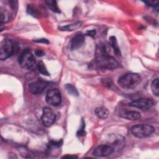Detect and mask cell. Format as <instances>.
Returning a JSON list of instances; mask_svg holds the SVG:
<instances>
[{
	"instance_id": "16",
	"label": "cell",
	"mask_w": 159,
	"mask_h": 159,
	"mask_svg": "<svg viewBox=\"0 0 159 159\" xmlns=\"http://www.w3.org/2000/svg\"><path fill=\"white\" fill-rule=\"evenodd\" d=\"M81 26V22H76L74 24H69V25H67L65 26L60 27L59 28V29L61 30H63V31H73L76 29H78Z\"/></svg>"
},
{
	"instance_id": "24",
	"label": "cell",
	"mask_w": 159,
	"mask_h": 159,
	"mask_svg": "<svg viewBox=\"0 0 159 159\" xmlns=\"http://www.w3.org/2000/svg\"><path fill=\"white\" fill-rule=\"evenodd\" d=\"M144 2L149 6H152V7H155V6H157L158 4V1H144Z\"/></svg>"
},
{
	"instance_id": "30",
	"label": "cell",
	"mask_w": 159,
	"mask_h": 159,
	"mask_svg": "<svg viewBox=\"0 0 159 159\" xmlns=\"http://www.w3.org/2000/svg\"><path fill=\"white\" fill-rule=\"evenodd\" d=\"M77 157H76V156H71V155H66V156H64V157H63V158H76Z\"/></svg>"
},
{
	"instance_id": "15",
	"label": "cell",
	"mask_w": 159,
	"mask_h": 159,
	"mask_svg": "<svg viewBox=\"0 0 159 159\" xmlns=\"http://www.w3.org/2000/svg\"><path fill=\"white\" fill-rule=\"evenodd\" d=\"M109 42H110V44H111V47H112V48L114 50V52L116 53V55H118V56H120L121 55V53H120V48H119L118 43H117L116 37L115 36L110 37Z\"/></svg>"
},
{
	"instance_id": "28",
	"label": "cell",
	"mask_w": 159,
	"mask_h": 159,
	"mask_svg": "<svg viewBox=\"0 0 159 159\" xmlns=\"http://www.w3.org/2000/svg\"><path fill=\"white\" fill-rule=\"evenodd\" d=\"M96 30H88V31H87V32H86V35H89V36H90V37H94L95 36V35H96Z\"/></svg>"
},
{
	"instance_id": "4",
	"label": "cell",
	"mask_w": 159,
	"mask_h": 159,
	"mask_svg": "<svg viewBox=\"0 0 159 159\" xmlns=\"http://www.w3.org/2000/svg\"><path fill=\"white\" fill-rule=\"evenodd\" d=\"M130 131L135 137L143 139L151 136L155 132V128L147 124H138L132 127Z\"/></svg>"
},
{
	"instance_id": "12",
	"label": "cell",
	"mask_w": 159,
	"mask_h": 159,
	"mask_svg": "<svg viewBox=\"0 0 159 159\" xmlns=\"http://www.w3.org/2000/svg\"><path fill=\"white\" fill-rule=\"evenodd\" d=\"M84 42V37L83 34L76 35L71 40V49L72 50L80 48Z\"/></svg>"
},
{
	"instance_id": "22",
	"label": "cell",
	"mask_w": 159,
	"mask_h": 159,
	"mask_svg": "<svg viewBox=\"0 0 159 159\" xmlns=\"http://www.w3.org/2000/svg\"><path fill=\"white\" fill-rule=\"evenodd\" d=\"M84 128H85V123L84 122L83 120H82V124H81V126L80 127V129L78 130V131L77 132L76 134L77 136H84L86 134L85 130H84Z\"/></svg>"
},
{
	"instance_id": "3",
	"label": "cell",
	"mask_w": 159,
	"mask_h": 159,
	"mask_svg": "<svg viewBox=\"0 0 159 159\" xmlns=\"http://www.w3.org/2000/svg\"><path fill=\"white\" fill-rule=\"evenodd\" d=\"M19 65L23 68L28 70H35L37 68L35 58L32 52L28 50H24L19 57Z\"/></svg>"
},
{
	"instance_id": "26",
	"label": "cell",
	"mask_w": 159,
	"mask_h": 159,
	"mask_svg": "<svg viewBox=\"0 0 159 159\" xmlns=\"http://www.w3.org/2000/svg\"><path fill=\"white\" fill-rule=\"evenodd\" d=\"M103 81H104V83H103L104 85H105L109 88H110L112 85V81L109 79H104Z\"/></svg>"
},
{
	"instance_id": "19",
	"label": "cell",
	"mask_w": 159,
	"mask_h": 159,
	"mask_svg": "<svg viewBox=\"0 0 159 159\" xmlns=\"http://www.w3.org/2000/svg\"><path fill=\"white\" fill-rule=\"evenodd\" d=\"M65 88L66 91L68 92V93L70 94V95L73 96H78V90L71 84H66L65 86Z\"/></svg>"
},
{
	"instance_id": "10",
	"label": "cell",
	"mask_w": 159,
	"mask_h": 159,
	"mask_svg": "<svg viewBox=\"0 0 159 159\" xmlns=\"http://www.w3.org/2000/svg\"><path fill=\"white\" fill-rule=\"evenodd\" d=\"M115 152L114 149L109 144L101 145L96 147L93 152V154L95 157H107L111 155Z\"/></svg>"
},
{
	"instance_id": "1",
	"label": "cell",
	"mask_w": 159,
	"mask_h": 159,
	"mask_svg": "<svg viewBox=\"0 0 159 159\" xmlns=\"http://www.w3.org/2000/svg\"><path fill=\"white\" fill-rule=\"evenodd\" d=\"M93 65L100 69L108 70H114L119 66L118 62L106 53L105 46L103 45L97 47Z\"/></svg>"
},
{
	"instance_id": "2",
	"label": "cell",
	"mask_w": 159,
	"mask_h": 159,
	"mask_svg": "<svg viewBox=\"0 0 159 159\" xmlns=\"http://www.w3.org/2000/svg\"><path fill=\"white\" fill-rule=\"evenodd\" d=\"M141 76L135 73H129L121 76L118 80L119 86L124 89H134L141 82Z\"/></svg>"
},
{
	"instance_id": "17",
	"label": "cell",
	"mask_w": 159,
	"mask_h": 159,
	"mask_svg": "<svg viewBox=\"0 0 159 159\" xmlns=\"http://www.w3.org/2000/svg\"><path fill=\"white\" fill-rule=\"evenodd\" d=\"M0 20H1V23H7V22H9L11 19V14L6 11V10H3L2 8L1 9V12H0Z\"/></svg>"
},
{
	"instance_id": "27",
	"label": "cell",
	"mask_w": 159,
	"mask_h": 159,
	"mask_svg": "<svg viewBox=\"0 0 159 159\" xmlns=\"http://www.w3.org/2000/svg\"><path fill=\"white\" fill-rule=\"evenodd\" d=\"M35 55H37V57H42V56H43V55H45V52H44L43 50H42L38 49V50H35Z\"/></svg>"
},
{
	"instance_id": "21",
	"label": "cell",
	"mask_w": 159,
	"mask_h": 159,
	"mask_svg": "<svg viewBox=\"0 0 159 159\" xmlns=\"http://www.w3.org/2000/svg\"><path fill=\"white\" fill-rule=\"evenodd\" d=\"M46 3L47 4L49 8L53 11L55 12L60 13V10L57 5V2L55 1H46Z\"/></svg>"
},
{
	"instance_id": "25",
	"label": "cell",
	"mask_w": 159,
	"mask_h": 159,
	"mask_svg": "<svg viewBox=\"0 0 159 159\" xmlns=\"http://www.w3.org/2000/svg\"><path fill=\"white\" fill-rule=\"evenodd\" d=\"M35 42L37 43H45V44H48L49 42L47 39H35L34 40Z\"/></svg>"
},
{
	"instance_id": "11",
	"label": "cell",
	"mask_w": 159,
	"mask_h": 159,
	"mask_svg": "<svg viewBox=\"0 0 159 159\" xmlns=\"http://www.w3.org/2000/svg\"><path fill=\"white\" fill-rule=\"evenodd\" d=\"M112 140H111L110 145L114 150H120L124 147L125 145L124 138L120 135H112Z\"/></svg>"
},
{
	"instance_id": "5",
	"label": "cell",
	"mask_w": 159,
	"mask_h": 159,
	"mask_svg": "<svg viewBox=\"0 0 159 159\" xmlns=\"http://www.w3.org/2000/svg\"><path fill=\"white\" fill-rule=\"evenodd\" d=\"M14 52V45L9 39H5L1 42L0 45V59L6 60L9 58Z\"/></svg>"
},
{
	"instance_id": "23",
	"label": "cell",
	"mask_w": 159,
	"mask_h": 159,
	"mask_svg": "<svg viewBox=\"0 0 159 159\" xmlns=\"http://www.w3.org/2000/svg\"><path fill=\"white\" fill-rule=\"evenodd\" d=\"M27 12L35 17H37L38 16V13H37V11H35V9H34V7H32V6H29L27 7Z\"/></svg>"
},
{
	"instance_id": "20",
	"label": "cell",
	"mask_w": 159,
	"mask_h": 159,
	"mask_svg": "<svg viewBox=\"0 0 159 159\" xmlns=\"http://www.w3.org/2000/svg\"><path fill=\"white\" fill-rule=\"evenodd\" d=\"M37 68L39 71V72L40 73H42V75H45V76H49L50 73L48 71L44 63L42 61H40L38 63H37Z\"/></svg>"
},
{
	"instance_id": "6",
	"label": "cell",
	"mask_w": 159,
	"mask_h": 159,
	"mask_svg": "<svg viewBox=\"0 0 159 159\" xmlns=\"http://www.w3.org/2000/svg\"><path fill=\"white\" fill-rule=\"evenodd\" d=\"M56 114L53 110L48 107L43 109L41 120L45 127H50L55 121Z\"/></svg>"
},
{
	"instance_id": "18",
	"label": "cell",
	"mask_w": 159,
	"mask_h": 159,
	"mask_svg": "<svg viewBox=\"0 0 159 159\" xmlns=\"http://www.w3.org/2000/svg\"><path fill=\"white\" fill-rule=\"evenodd\" d=\"M151 89L152 93L156 96L159 95V80L158 78H156L153 80L151 83Z\"/></svg>"
},
{
	"instance_id": "14",
	"label": "cell",
	"mask_w": 159,
	"mask_h": 159,
	"mask_svg": "<svg viewBox=\"0 0 159 159\" xmlns=\"http://www.w3.org/2000/svg\"><path fill=\"white\" fill-rule=\"evenodd\" d=\"M96 116L100 119H106L107 118L109 114V112L106 107H98L95 109L94 111Z\"/></svg>"
},
{
	"instance_id": "13",
	"label": "cell",
	"mask_w": 159,
	"mask_h": 159,
	"mask_svg": "<svg viewBox=\"0 0 159 159\" xmlns=\"http://www.w3.org/2000/svg\"><path fill=\"white\" fill-rule=\"evenodd\" d=\"M120 116L122 118L130 120H137L141 118V115L139 112L134 111H127L122 112Z\"/></svg>"
},
{
	"instance_id": "8",
	"label": "cell",
	"mask_w": 159,
	"mask_h": 159,
	"mask_svg": "<svg viewBox=\"0 0 159 159\" xmlns=\"http://www.w3.org/2000/svg\"><path fill=\"white\" fill-rule=\"evenodd\" d=\"M48 84V83L47 81L43 80H38L29 84V89L32 94L38 95L43 91Z\"/></svg>"
},
{
	"instance_id": "29",
	"label": "cell",
	"mask_w": 159,
	"mask_h": 159,
	"mask_svg": "<svg viewBox=\"0 0 159 159\" xmlns=\"http://www.w3.org/2000/svg\"><path fill=\"white\" fill-rule=\"evenodd\" d=\"M9 4H10V6L11 7L12 9H15L16 7L17 6V1H9Z\"/></svg>"
},
{
	"instance_id": "7",
	"label": "cell",
	"mask_w": 159,
	"mask_h": 159,
	"mask_svg": "<svg viewBox=\"0 0 159 159\" xmlns=\"http://www.w3.org/2000/svg\"><path fill=\"white\" fill-rule=\"evenodd\" d=\"M47 102L53 106H58L61 104V93L57 89H52L48 91L46 94Z\"/></svg>"
},
{
	"instance_id": "9",
	"label": "cell",
	"mask_w": 159,
	"mask_h": 159,
	"mask_svg": "<svg viewBox=\"0 0 159 159\" xmlns=\"http://www.w3.org/2000/svg\"><path fill=\"white\" fill-rule=\"evenodd\" d=\"M153 105V101L150 99L141 98L134 100L129 103V106L140 109L142 110H147L152 107Z\"/></svg>"
}]
</instances>
